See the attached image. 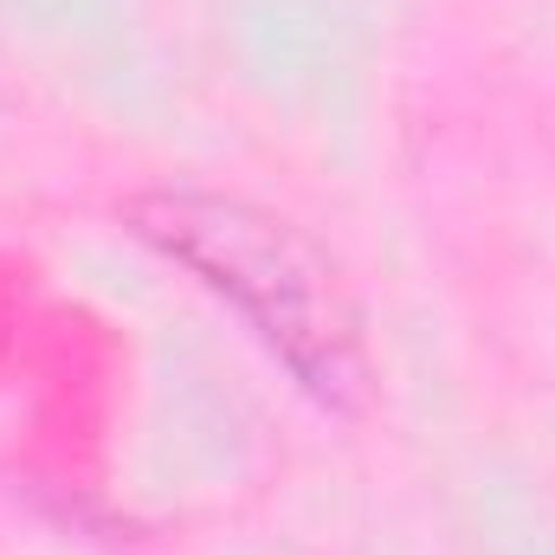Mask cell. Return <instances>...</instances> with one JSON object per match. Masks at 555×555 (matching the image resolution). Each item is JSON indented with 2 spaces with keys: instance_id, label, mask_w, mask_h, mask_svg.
<instances>
[{
  "instance_id": "obj_1",
  "label": "cell",
  "mask_w": 555,
  "mask_h": 555,
  "mask_svg": "<svg viewBox=\"0 0 555 555\" xmlns=\"http://www.w3.org/2000/svg\"><path fill=\"white\" fill-rule=\"evenodd\" d=\"M117 214L155 259L188 272L201 291H214L317 408L343 420L369 408L375 362H369L362 310L336 259L297 220L246 194L188 188V181L137 188Z\"/></svg>"
}]
</instances>
